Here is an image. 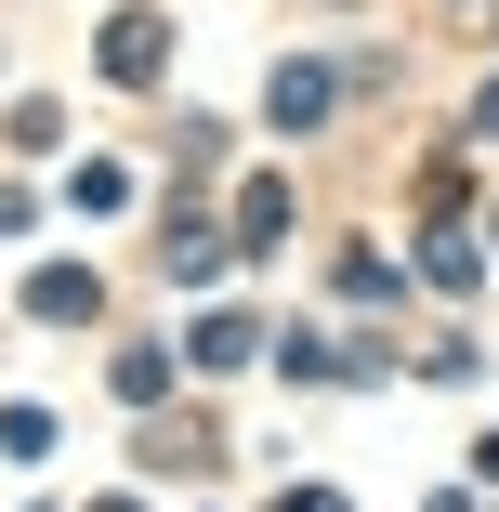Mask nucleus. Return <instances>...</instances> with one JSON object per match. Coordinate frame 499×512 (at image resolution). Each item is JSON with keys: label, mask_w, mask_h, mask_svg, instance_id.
Returning <instances> with one entry per match:
<instances>
[{"label": "nucleus", "mask_w": 499, "mask_h": 512, "mask_svg": "<svg viewBox=\"0 0 499 512\" xmlns=\"http://www.w3.org/2000/svg\"><path fill=\"white\" fill-rule=\"evenodd\" d=\"M158 53H171L158 14H119V27H106V79H158Z\"/></svg>", "instance_id": "obj_1"}, {"label": "nucleus", "mask_w": 499, "mask_h": 512, "mask_svg": "<svg viewBox=\"0 0 499 512\" xmlns=\"http://www.w3.org/2000/svg\"><path fill=\"white\" fill-rule=\"evenodd\" d=\"M263 106H276V132H316V119H329V79H316V66H276Z\"/></svg>", "instance_id": "obj_2"}, {"label": "nucleus", "mask_w": 499, "mask_h": 512, "mask_svg": "<svg viewBox=\"0 0 499 512\" xmlns=\"http://www.w3.org/2000/svg\"><path fill=\"white\" fill-rule=\"evenodd\" d=\"M27 316H53V329H66V316H92V263H53V276L27 289Z\"/></svg>", "instance_id": "obj_3"}, {"label": "nucleus", "mask_w": 499, "mask_h": 512, "mask_svg": "<svg viewBox=\"0 0 499 512\" xmlns=\"http://www.w3.org/2000/svg\"><path fill=\"white\" fill-rule=\"evenodd\" d=\"M276 512H342V499H329V486H303V499H276Z\"/></svg>", "instance_id": "obj_4"}, {"label": "nucleus", "mask_w": 499, "mask_h": 512, "mask_svg": "<svg viewBox=\"0 0 499 512\" xmlns=\"http://www.w3.org/2000/svg\"><path fill=\"white\" fill-rule=\"evenodd\" d=\"M473 119H486V132H499V79H486V92H473Z\"/></svg>", "instance_id": "obj_5"}]
</instances>
